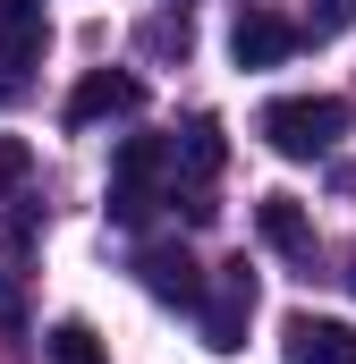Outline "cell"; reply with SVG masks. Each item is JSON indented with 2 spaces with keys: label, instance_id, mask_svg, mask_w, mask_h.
Listing matches in <instances>:
<instances>
[{
  "label": "cell",
  "instance_id": "8992f818",
  "mask_svg": "<svg viewBox=\"0 0 356 364\" xmlns=\"http://www.w3.org/2000/svg\"><path fill=\"white\" fill-rule=\"evenodd\" d=\"M297 43H305V26H288V17H271V9H246V17L229 26V60H238V68H280Z\"/></svg>",
  "mask_w": 356,
  "mask_h": 364
},
{
  "label": "cell",
  "instance_id": "7c38bea8",
  "mask_svg": "<svg viewBox=\"0 0 356 364\" xmlns=\"http://www.w3.org/2000/svg\"><path fill=\"white\" fill-rule=\"evenodd\" d=\"M26 178H34V144H26V136H0V203H9Z\"/></svg>",
  "mask_w": 356,
  "mask_h": 364
},
{
  "label": "cell",
  "instance_id": "ba28073f",
  "mask_svg": "<svg viewBox=\"0 0 356 364\" xmlns=\"http://www.w3.org/2000/svg\"><path fill=\"white\" fill-rule=\"evenodd\" d=\"M43 43H51V26H43V0H0V68H9V85L43 60Z\"/></svg>",
  "mask_w": 356,
  "mask_h": 364
},
{
  "label": "cell",
  "instance_id": "9c48e42d",
  "mask_svg": "<svg viewBox=\"0 0 356 364\" xmlns=\"http://www.w3.org/2000/svg\"><path fill=\"white\" fill-rule=\"evenodd\" d=\"M255 229H263L271 255L314 263V220H305V203H297V195H263V203H255Z\"/></svg>",
  "mask_w": 356,
  "mask_h": 364
},
{
  "label": "cell",
  "instance_id": "8fae6325",
  "mask_svg": "<svg viewBox=\"0 0 356 364\" xmlns=\"http://www.w3.org/2000/svg\"><path fill=\"white\" fill-rule=\"evenodd\" d=\"M43 356H51V364H110V348L93 339V322H51Z\"/></svg>",
  "mask_w": 356,
  "mask_h": 364
},
{
  "label": "cell",
  "instance_id": "6da1fadb",
  "mask_svg": "<svg viewBox=\"0 0 356 364\" xmlns=\"http://www.w3.org/2000/svg\"><path fill=\"white\" fill-rule=\"evenodd\" d=\"M340 136H348V102L340 93H288V102L263 110V144L280 161H323Z\"/></svg>",
  "mask_w": 356,
  "mask_h": 364
},
{
  "label": "cell",
  "instance_id": "277c9868",
  "mask_svg": "<svg viewBox=\"0 0 356 364\" xmlns=\"http://www.w3.org/2000/svg\"><path fill=\"white\" fill-rule=\"evenodd\" d=\"M136 279H145V296H153V305H187V314H195V305L212 296V279H204V263H195L187 246H170V237L136 255Z\"/></svg>",
  "mask_w": 356,
  "mask_h": 364
},
{
  "label": "cell",
  "instance_id": "30bf717a",
  "mask_svg": "<svg viewBox=\"0 0 356 364\" xmlns=\"http://www.w3.org/2000/svg\"><path fill=\"white\" fill-rule=\"evenodd\" d=\"M221 119H187V136H178V170H187V195H204V178L221 170Z\"/></svg>",
  "mask_w": 356,
  "mask_h": 364
},
{
  "label": "cell",
  "instance_id": "3957f363",
  "mask_svg": "<svg viewBox=\"0 0 356 364\" xmlns=\"http://www.w3.org/2000/svg\"><path fill=\"white\" fill-rule=\"evenodd\" d=\"M195 314H204V348H212V356H238V348H246V322H255V272L229 263Z\"/></svg>",
  "mask_w": 356,
  "mask_h": 364
},
{
  "label": "cell",
  "instance_id": "5bb4252c",
  "mask_svg": "<svg viewBox=\"0 0 356 364\" xmlns=\"http://www.w3.org/2000/svg\"><path fill=\"white\" fill-rule=\"evenodd\" d=\"M0 339H26V296H17L9 272H0Z\"/></svg>",
  "mask_w": 356,
  "mask_h": 364
},
{
  "label": "cell",
  "instance_id": "7a4b0ae2",
  "mask_svg": "<svg viewBox=\"0 0 356 364\" xmlns=\"http://www.w3.org/2000/svg\"><path fill=\"white\" fill-rule=\"evenodd\" d=\"M162 178H178V144H162V136H127L119 161H110V220H119V229H145L153 203H162Z\"/></svg>",
  "mask_w": 356,
  "mask_h": 364
},
{
  "label": "cell",
  "instance_id": "52a82bcc",
  "mask_svg": "<svg viewBox=\"0 0 356 364\" xmlns=\"http://www.w3.org/2000/svg\"><path fill=\"white\" fill-rule=\"evenodd\" d=\"M145 102V77H127V68H93L85 85L68 93V127H102V119H127Z\"/></svg>",
  "mask_w": 356,
  "mask_h": 364
},
{
  "label": "cell",
  "instance_id": "5b68a950",
  "mask_svg": "<svg viewBox=\"0 0 356 364\" xmlns=\"http://www.w3.org/2000/svg\"><path fill=\"white\" fill-rule=\"evenodd\" d=\"M280 356H288V364H356V322H331V314H288Z\"/></svg>",
  "mask_w": 356,
  "mask_h": 364
},
{
  "label": "cell",
  "instance_id": "9a60e30c",
  "mask_svg": "<svg viewBox=\"0 0 356 364\" xmlns=\"http://www.w3.org/2000/svg\"><path fill=\"white\" fill-rule=\"evenodd\" d=\"M348 288H356V255H348Z\"/></svg>",
  "mask_w": 356,
  "mask_h": 364
},
{
  "label": "cell",
  "instance_id": "4fadbf2b",
  "mask_svg": "<svg viewBox=\"0 0 356 364\" xmlns=\"http://www.w3.org/2000/svg\"><path fill=\"white\" fill-rule=\"evenodd\" d=\"M356 26V0H314V17H305V34H348Z\"/></svg>",
  "mask_w": 356,
  "mask_h": 364
}]
</instances>
